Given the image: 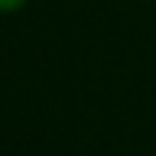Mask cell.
Returning a JSON list of instances; mask_svg holds the SVG:
<instances>
[{"label":"cell","instance_id":"1","mask_svg":"<svg viewBox=\"0 0 156 156\" xmlns=\"http://www.w3.org/2000/svg\"><path fill=\"white\" fill-rule=\"evenodd\" d=\"M27 0H0V11H16V8H22Z\"/></svg>","mask_w":156,"mask_h":156}]
</instances>
